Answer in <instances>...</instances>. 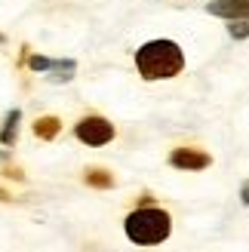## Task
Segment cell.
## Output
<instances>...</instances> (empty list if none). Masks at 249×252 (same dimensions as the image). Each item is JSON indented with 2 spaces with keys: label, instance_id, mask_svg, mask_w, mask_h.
<instances>
[{
  "label": "cell",
  "instance_id": "277c9868",
  "mask_svg": "<svg viewBox=\"0 0 249 252\" xmlns=\"http://www.w3.org/2000/svg\"><path fill=\"white\" fill-rule=\"evenodd\" d=\"M169 163L176 169H188V172H197V169H206L213 166V157L206 151H197V148H176L169 154Z\"/></svg>",
  "mask_w": 249,
  "mask_h": 252
},
{
  "label": "cell",
  "instance_id": "8992f818",
  "mask_svg": "<svg viewBox=\"0 0 249 252\" xmlns=\"http://www.w3.org/2000/svg\"><path fill=\"white\" fill-rule=\"evenodd\" d=\"M59 129H62V120L59 117H40V120L34 123V135L43 138V142H53V138L59 135Z\"/></svg>",
  "mask_w": 249,
  "mask_h": 252
},
{
  "label": "cell",
  "instance_id": "7c38bea8",
  "mask_svg": "<svg viewBox=\"0 0 249 252\" xmlns=\"http://www.w3.org/2000/svg\"><path fill=\"white\" fill-rule=\"evenodd\" d=\"M240 197H243V203H246V206H249V182H246V185H243V191H240Z\"/></svg>",
  "mask_w": 249,
  "mask_h": 252
},
{
  "label": "cell",
  "instance_id": "30bf717a",
  "mask_svg": "<svg viewBox=\"0 0 249 252\" xmlns=\"http://www.w3.org/2000/svg\"><path fill=\"white\" fill-rule=\"evenodd\" d=\"M228 34L234 37V40H246L249 37V19H234L228 25Z\"/></svg>",
  "mask_w": 249,
  "mask_h": 252
},
{
  "label": "cell",
  "instance_id": "ba28073f",
  "mask_svg": "<svg viewBox=\"0 0 249 252\" xmlns=\"http://www.w3.org/2000/svg\"><path fill=\"white\" fill-rule=\"evenodd\" d=\"M49 71H53V74H49V77H53V80H71L74 77V71H77V62H53V65H49Z\"/></svg>",
  "mask_w": 249,
  "mask_h": 252
},
{
  "label": "cell",
  "instance_id": "8fae6325",
  "mask_svg": "<svg viewBox=\"0 0 249 252\" xmlns=\"http://www.w3.org/2000/svg\"><path fill=\"white\" fill-rule=\"evenodd\" d=\"M49 65H53V59H46V56H31V59H28V68H31V71H40V74L49 71Z\"/></svg>",
  "mask_w": 249,
  "mask_h": 252
},
{
  "label": "cell",
  "instance_id": "5b68a950",
  "mask_svg": "<svg viewBox=\"0 0 249 252\" xmlns=\"http://www.w3.org/2000/svg\"><path fill=\"white\" fill-rule=\"evenodd\" d=\"M206 12L209 16H218V19H249V0H213L206 3Z\"/></svg>",
  "mask_w": 249,
  "mask_h": 252
},
{
  "label": "cell",
  "instance_id": "9c48e42d",
  "mask_svg": "<svg viewBox=\"0 0 249 252\" xmlns=\"http://www.w3.org/2000/svg\"><path fill=\"white\" fill-rule=\"evenodd\" d=\"M86 182H90L93 188H111L114 185V175H108L105 169H90L86 172Z\"/></svg>",
  "mask_w": 249,
  "mask_h": 252
},
{
  "label": "cell",
  "instance_id": "7a4b0ae2",
  "mask_svg": "<svg viewBox=\"0 0 249 252\" xmlns=\"http://www.w3.org/2000/svg\"><path fill=\"white\" fill-rule=\"evenodd\" d=\"M123 228H126V237L132 243L157 246L172 234V219H169V212L160 209V206H139L126 216Z\"/></svg>",
  "mask_w": 249,
  "mask_h": 252
},
{
  "label": "cell",
  "instance_id": "52a82bcc",
  "mask_svg": "<svg viewBox=\"0 0 249 252\" xmlns=\"http://www.w3.org/2000/svg\"><path fill=\"white\" fill-rule=\"evenodd\" d=\"M19 120H22L19 111H9V114H6L3 132H0V142H3V145H12V142H16V135H19Z\"/></svg>",
  "mask_w": 249,
  "mask_h": 252
},
{
  "label": "cell",
  "instance_id": "6da1fadb",
  "mask_svg": "<svg viewBox=\"0 0 249 252\" xmlns=\"http://www.w3.org/2000/svg\"><path fill=\"white\" fill-rule=\"evenodd\" d=\"M135 68L145 80H169L182 74L185 53L176 40H148L135 53Z\"/></svg>",
  "mask_w": 249,
  "mask_h": 252
},
{
  "label": "cell",
  "instance_id": "3957f363",
  "mask_svg": "<svg viewBox=\"0 0 249 252\" xmlns=\"http://www.w3.org/2000/svg\"><path fill=\"white\" fill-rule=\"evenodd\" d=\"M77 138L83 145H108L111 138H114V123H108L105 117H98V114H90V117H83L77 123Z\"/></svg>",
  "mask_w": 249,
  "mask_h": 252
}]
</instances>
